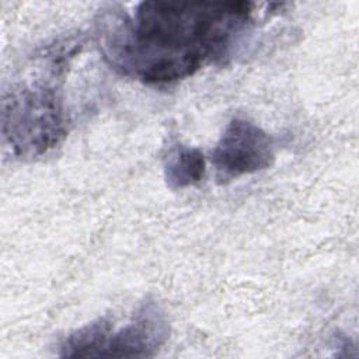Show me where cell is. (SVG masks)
I'll use <instances>...</instances> for the list:
<instances>
[{"label": "cell", "instance_id": "1", "mask_svg": "<svg viewBox=\"0 0 359 359\" xmlns=\"http://www.w3.org/2000/svg\"><path fill=\"white\" fill-rule=\"evenodd\" d=\"M251 4L143 1L133 15L102 24L111 65L149 84L194 74L206 62L227 59L251 25Z\"/></svg>", "mask_w": 359, "mask_h": 359}, {"label": "cell", "instance_id": "2", "mask_svg": "<svg viewBox=\"0 0 359 359\" xmlns=\"http://www.w3.org/2000/svg\"><path fill=\"white\" fill-rule=\"evenodd\" d=\"M3 133L13 150L34 157L55 147L66 133L65 114L55 88L20 84L3 100Z\"/></svg>", "mask_w": 359, "mask_h": 359}, {"label": "cell", "instance_id": "3", "mask_svg": "<svg viewBox=\"0 0 359 359\" xmlns=\"http://www.w3.org/2000/svg\"><path fill=\"white\" fill-rule=\"evenodd\" d=\"M273 143L255 123L236 118L229 122L212 150L210 160L220 180H233L268 168L273 161Z\"/></svg>", "mask_w": 359, "mask_h": 359}, {"label": "cell", "instance_id": "4", "mask_svg": "<svg viewBox=\"0 0 359 359\" xmlns=\"http://www.w3.org/2000/svg\"><path fill=\"white\" fill-rule=\"evenodd\" d=\"M168 332V320L164 311L154 302H147L139 307L125 327L111 334L102 356H150L165 342Z\"/></svg>", "mask_w": 359, "mask_h": 359}, {"label": "cell", "instance_id": "5", "mask_svg": "<svg viewBox=\"0 0 359 359\" xmlns=\"http://www.w3.org/2000/svg\"><path fill=\"white\" fill-rule=\"evenodd\" d=\"M205 174V156L201 150L178 144L167 156L164 163L165 182L171 189L194 185Z\"/></svg>", "mask_w": 359, "mask_h": 359}, {"label": "cell", "instance_id": "6", "mask_svg": "<svg viewBox=\"0 0 359 359\" xmlns=\"http://www.w3.org/2000/svg\"><path fill=\"white\" fill-rule=\"evenodd\" d=\"M111 337V323L107 318H98L67 337L62 346V356L88 358L102 356L107 342Z\"/></svg>", "mask_w": 359, "mask_h": 359}]
</instances>
